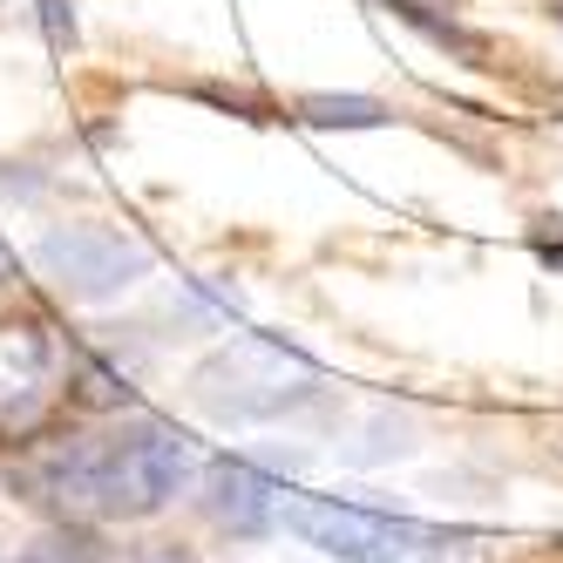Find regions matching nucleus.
I'll use <instances>...</instances> for the list:
<instances>
[{
  "label": "nucleus",
  "mask_w": 563,
  "mask_h": 563,
  "mask_svg": "<svg viewBox=\"0 0 563 563\" xmlns=\"http://www.w3.org/2000/svg\"><path fill=\"white\" fill-rule=\"evenodd\" d=\"M190 482V441L164 421H123L102 434H68L14 468V489L62 522H143Z\"/></svg>",
  "instance_id": "nucleus-1"
},
{
  "label": "nucleus",
  "mask_w": 563,
  "mask_h": 563,
  "mask_svg": "<svg viewBox=\"0 0 563 563\" xmlns=\"http://www.w3.org/2000/svg\"><path fill=\"white\" fill-rule=\"evenodd\" d=\"M190 400L205 408L218 428H252V421H278L319 400V367L286 346V340H231L218 353H205L190 367Z\"/></svg>",
  "instance_id": "nucleus-2"
},
{
  "label": "nucleus",
  "mask_w": 563,
  "mask_h": 563,
  "mask_svg": "<svg viewBox=\"0 0 563 563\" xmlns=\"http://www.w3.org/2000/svg\"><path fill=\"white\" fill-rule=\"evenodd\" d=\"M286 530L312 550H327L340 563H408L421 550H449L462 543L455 530H428V522L408 516H387L367 503H340V496H299L286 503Z\"/></svg>",
  "instance_id": "nucleus-3"
},
{
  "label": "nucleus",
  "mask_w": 563,
  "mask_h": 563,
  "mask_svg": "<svg viewBox=\"0 0 563 563\" xmlns=\"http://www.w3.org/2000/svg\"><path fill=\"white\" fill-rule=\"evenodd\" d=\"M34 265H42V278L55 292L96 306V299L130 292L150 272V252L136 238H123L115 224H62V231H48L42 245H34Z\"/></svg>",
  "instance_id": "nucleus-4"
},
{
  "label": "nucleus",
  "mask_w": 563,
  "mask_h": 563,
  "mask_svg": "<svg viewBox=\"0 0 563 563\" xmlns=\"http://www.w3.org/2000/svg\"><path fill=\"white\" fill-rule=\"evenodd\" d=\"M62 353L34 319H0V441H27L55 408Z\"/></svg>",
  "instance_id": "nucleus-5"
},
{
  "label": "nucleus",
  "mask_w": 563,
  "mask_h": 563,
  "mask_svg": "<svg viewBox=\"0 0 563 563\" xmlns=\"http://www.w3.org/2000/svg\"><path fill=\"white\" fill-rule=\"evenodd\" d=\"M205 509L231 537H265L278 522V482L245 455H218L205 468Z\"/></svg>",
  "instance_id": "nucleus-6"
},
{
  "label": "nucleus",
  "mask_w": 563,
  "mask_h": 563,
  "mask_svg": "<svg viewBox=\"0 0 563 563\" xmlns=\"http://www.w3.org/2000/svg\"><path fill=\"white\" fill-rule=\"evenodd\" d=\"M380 8H387L394 21H408L415 34H428L434 48H449L455 62H468V68H489V42H482V34H468L462 21H449V14H428L421 0H380Z\"/></svg>",
  "instance_id": "nucleus-7"
},
{
  "label": "nucleus",
  "mask_w": 563,
  "mask_h": 563,
  "mask_svg": "<svg viewBox=\"0 0 563 563\" xmlns=\"http://www.w3.org/2000/svg\"><path fill=\"white\" fill-rule=\"evenodd\" d=\"M299 115L319 123V130H380L387 123V109L374 96H306Z\"/></svg>",
  "instance_id": "nucleus-8"
},
{
  "label": "nucleus",
  "mask_w": 563,
  "mask_h": 563,
  "mask_svg": "<svg viewBox=\"0 0 563 563\" xmlns=\"http://www.w3.org/2000/svg\"><path fill=\"white\" fill-rule=\"evenodd\" d=\"M14 563H102V550L89 543V537H75V530H62V537H42V543H27Z\"/></svg>",
  "instance_id": "nucleus-9"
},
{
  "label": "nucleus",
  "mask_w": 563,
  "mask_h": 563,
  "mask_svg": "<svg viewBox=\"0 0 563 563\" xmlns=\"http://www.w3.org/2000/svg\"><path fill=\"white\" fill-rule=\"evenodd\" d=\"M42 21L55 34V48H75V14H62V0H42Z\"/></svg>",
  "instance_id": "nucleus-10"
},
{
  "label": "nucleus",
  "mask_w": 563,
  "mask_h": 563,
  "mask_svg": "<svg viewBox=\"0 0 563 563\" xmlns=\"http://www.w3.org/2000/svg\"><path fill=\"white\" fill-rule=\"evenodd\" d=\"M143 563H190V556H177V550H156V556H143Z\"/></svg>",
  "instance_id": "nucleus-11"
},
{
  "label": "nucleus",
  "mask_w": 563,
  "mask_h": 563,
  "mask_svg": "<svg viewBox=\"0 0 563 563\" xmlns=\"http://www.w3.org/2000/svg\"><path fill=\"white\" fill-rule=\"evenodd\" d=\"M556 550H563V537H556Z\"/></svg>",
  "instance_id": "nucleus-12"
}]
</instances>
